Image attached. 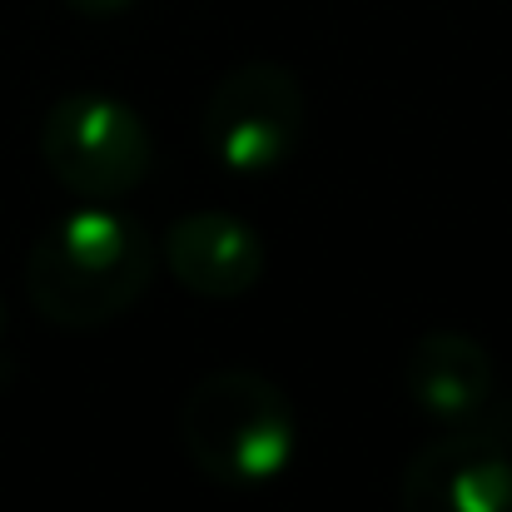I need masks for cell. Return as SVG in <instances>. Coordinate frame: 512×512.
<instances>
[{
  "label": "cell",
  "instance_id": "1",
  "mask_svg": "<svg viewBox=\"0 0 512 512\" xmlns=\"http://www.w3.org/2000/svg\"><path fill=\"white\" fill-rule=\"evenodd\" d=\"M155 279V244L140 219L85 204L55 219L30 259H25V294L40 319L55 329H100L130 314Z\"/></svg>",
  "mask_w": 512,
  "mask_h": 512
},
{
  "label": "cell",
  "instance_id": "8",
  "mask_svg": "<svg viewBox=\"0 0 512 512\" xmlns=\"http://www.w3.org/2000/svg\"><path fill=\"white\" fill-rule=\"evenodd\" d=\"M60 5H70L75 15H120L130 0H60Z\"/></svg>",
  "mask_w": 512,
  "mask_h": 512
},
{
  "label": "cell",
  "instance_id": "7",
  "mask_svg": "<svg viewBox=\"0 0 512 512\" xmlns=\"http://www.w3.org/2000/svg\"><path fill=\"white\" fill-rule=\"evenodd\" d=\"M403 388L418 403V413L438 423H468L493 393V358L478 339L438 329L408 348Z\"/></svg>",
  "mask_w": 512,
  "mask_h": 512
},
{
  "label": "cell",
  "instance_id": "2",
  "mask_svg": "<svg viewBox=\"0 0 512 512\" xmlns=\"http://www.w3.org/2000/svg\"><path fill=\"white\" fill-rule=\"evenodd\" d=\"M179 443L209 483L259 488L294 463L299 418L274 378L254 368H219L184 393Z\"/></svg>",
  "mask_w": 512,
  "mask_h": 512
},
{
  "label": "cell",
  "instance_id": "9",
  "mask_svg": "<svg viewBox=\"0 0 512 512\" xmlns=\"http://www.w3.org/2000/svg\"><path fill=\"white\" fill-rule=\"evenodd\" d=\"M0 339H5V304H0Z\"/></svg>",
  "mask_w": 512,
  "mask_h": 512
},
{
  "label": "cell",
  "instance_id": "5",
  "mask_svg": "<svg viewBox=\"0 0 512 512\" xmlns=\"http://www.w3.org/2000/svg\"><path fill=\"white\" fill-rule=\"evenodd\" d=\"M403 512H512V453L478 428L443 433L423 443L403 478H398Z\"/></svg>",
  "mask_w": 512,
  "mask_h": 512
},
{
  "label": "cell",
  "instance_id": "6",
  "mask_svg": "<svg viewBox=\"0 0 512 512\" xmlns=\"http://www.w3.org/2000/svg\"><path fill=\"white\" fill-rule=\"evenodd\" d=\"M165 264L170 274L199 299H239L264 279L269 249L259 239V229L229 209H199L174 219L165 234Z\"/></svg>",
  "mask_w": 512,
  "mask_h": 512
},
{
  "label": "cell",
  "instance_id": "3",
  "mask_svg": "<svg viewBox=\"0 0 512 512\" xmlns=\"http://www.w3.org/2000/svg\"><path fill=\"white\" fill-rule=\"evenodd\" d=\"M309 100L289 65L279 60H244L234 65L204 100L199 135L219 170L239 179L274 174L304 140Z\"/></svg>",
  "mask_w": 512,
  "mask_h": 512
},
{
  "label": "cell",
  "instance_id": "4",
  "mask_svg": "<svg viewBox=\"0 0 512 512\" xmlns=\"http://www.w3.org/2000/svg\"><path fill=\"white\" fill-rule=\"evenodd\" d=\"M40 160L70 194L105 204L145 184L155 165V140L135 105L100 90H80L50 105L40 125Z\"/></svg>",
  "mask_w": 512,
  "mask_h": 512
}]
</instances>
